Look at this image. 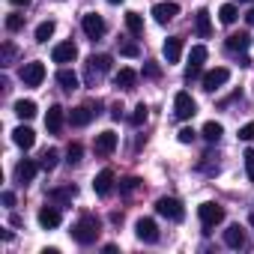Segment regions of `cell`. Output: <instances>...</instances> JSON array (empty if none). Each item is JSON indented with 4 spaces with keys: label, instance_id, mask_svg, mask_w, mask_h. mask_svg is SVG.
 I'll use <instances>...</instances> for the list:
<instances>
[{
    "label": "cell",
    "instance_id": "6da1fadb",
    "mask_svg": "<svg viewBox=\"0 0 254 254\" xmlns=\"http://www.w3.org/2000/svg\"><path fill=\"white\" fill-rule=\"evenodd\" d=\"M99 218L96 215H81L75 224H72V239L78 242V245H93L96 242V236H99Z\"/></svg>",
    "mask_w": 254,
    "mask_h": 254
},
{
    "label": "cell",
    "instance_id": "7a4b0ae2",
    "mask_svg": "<svg viewBox=\"0 0 254 254\" xmlns=\"http://www.w3.org/2000/svg\"><path fill=\"white\" fill-rule=\"evenodd\" d=\"M197 218H200L203 230H212L215 224H221V221H224V206H218V203L206 200V203H200V206H197Z\"/></svg>",
    "mask_w": 254,
    "mask_h": 254
},
{
    "label": "cell",
    "instance_id": "3957f363",
    "mask_svg": "<svg viewBox=\"0 0 254 254\" xmlns=\"http://www.w3.org/2000/svg\"><path fill=\"white\" fill-rule=\"evenodd\" d=\"M156 212L162 218H168V221H183L186 218V209H183V203L177 197H159L156 200Z\"/></svg>",
    "mask_w": 254,
    "mask_h": 254
},
{
    "label": "cell",
    "instance_id": "277c9868",
    "mask_svg": "<svg viewBox=\"0 0 254 254\" xmlns=\"http://www.w3.org/2000/svg\"><path fill=\"white\" fill-rule=\"evenodd\" d=\"M99 108H102V102H99V99H96V102H84V105L72 108V114H69L72 126H87L93 117H99Z\"/></svg>",
    "mask_w": 254,
    "mask_h": 254
},
{
    "label": "cell",
    "instance_id": "5b68a950",
    "mask_svg": "<svg viewBox=\"0 0 254 254\" xmlns=\"http://www.w3.org/2000/svg\"><path fill=\"white\" fill-rule=\"evenodd\" d=\"M174 114H177V120H191L197 114V102L189 93H177L174 96Z\"/></svg>",
    "mask_w": 254,
    "mask_h": 254
},
{
    "label": "cell",
    "instance_id": "8992f818",
    "mask_svg": "<svg viewBox=\"0 0 254 254\" xmlns=\"http://www.w3.org/2000/svg\"><path fill=\"white\" fill-rule=\"evenodd\" d=\"M81 27H84V33H87L90 39H102V36H105V30H108L105 18H102V15H96V12H87V15L81 18Z\"/></svg>",
    "mask_w": 254,
    "mask_h": 254
},
{
    "label": "cell",
    "instance_id": "52a82bcc",
    "mask_svg": "<svg viewBox=\"0 0 254 254\" xmlns=\"http://www.w3.org/2000/svg\"><path fill=\"white\" fill-rule=\"evenodd\" d=\"M21 81H24V87H39V84L45 81V66H42L39 60L24 63V66H21Z\"/></svg>",
    "mask_w": 254,
    "mask_h": 254
},
{
    "label": "cell",
    "instance_id": "ba28073f",
    "mask_svg": "<svg viewBox=\"0 0 254 254\" xmlns=\"http://www.w3.org/2000/svg\"><path fill=\"white\" fill-rule=\"evenodd\" d=\"M227 78H230V69H224V66H218V69H212V72H206V75L200 78V84H203V90H206V93H212V90H218V87H224V84H227Z\"/></svg>",
    "mask_w": 254,
    "mask_h": 254
},
{
    "label": "cell",
    "instance_id": "9c48e42d",
    "mask_svg": "<svg viewBox=\"0 0 254 254\" xmlns=\"http://www.w3.org/2000/svg\"><path fill=\"white\" fill-rule=\"evenodd\" d=\"M135 233L141 242H159V224L153 218H138L135 221Z\"/></svg>",
    "mask_w": 254,
    "mask_h": 254
},
{
    "label": "cell",
    "instance_id": "30bf717a",
    "mask_svg": "<svg viewBox=\"0 0 254 254\" xmlns=\"http://www.w3.org/2000/svg\"><path fill=\"white\" fill-rule=\"evenodd\" d=\"M75 57H78L75 42H60V45H54V51H51V60H54V63H75Z\"/></svg>",
    "mask_w": 254,
    "mask_h": 254
},
{
    "label": "cell",
    "instance_id": "8fae6325",
    "mask_svg": "<svg viewBox=\"0 0 254 254\" xmlns=\"http://www.w3.org/2000/svg\"><path fill=\"white\" fill-rule=\"evenodd\" d=\"M93 150L99 153V156H111L114 150H117V132H102V135H96V144H93Z\"/></svg>",
    "mask_w": 254,
    "mask_h": 254
},
{
    "label": "cell",
    "instance_id": "7c38bea8",
    "mask_svg": "<svg viewBox=\"0 0 254 254\" xmlns=\"http://www.w3.org/2000/svg\"><path fill=\"white\" fill-rule=\"evenodd\" d=\"M224 245H227V248H236V251H239V248H245V245H248L245 230H242L239 224H230V227L224 230Z\"/></svg>",
    "mask_w": 254,
    "mask_h": 254
},
{
    "label": "cell",
    "instance_id": "4fadbf2b",
    "mask_svg": "<svg viewBox=\"0 0 254 254\" xmlns=\"http://www.w3.org/2000/svg\"><path fill=\"white\" fill-rule=\"evenodd\" d=\"M93 189H96V194L108 197V194H111V189H114V171H111V168L99 171V174H96V180H93Z\"/></svg>",
    "mask_w": 254,
    "mask_h": 254
},
{
    "label": "cell",
    "instance_id": "5bb4252c",
    "mask_svg": "<svg viewBox=\"0 0 254 254\" xmlns=\"http://www.w3.org/2000/svg\"><path fill=\"white\" fill-rule=\"evenodd\" d=\"M180 15V6L177 3H156L153 6V18L159 21V24H168V21H174Z\"/></svg>",
    "mask_w": 254,
    "mask_h": 254
},
{
    "label": "cell",
    "instance_id": "9a60e30c",
    "mask_svg": "<svg viewBox=\"0 0 254 254\" xmlns=\"http://www.w3.org/2000/svg\"><path fill=\"white\" fill-rule=\"evenodd\" d=\"M194 30H197L200 39H209L212 36V21H209V12L206 9H197L194 12Z\"/></svg>",
    "mask_w": 254,
    "mask_h": 254
},
{
    "label": "cell",
    "instance_id": "2e32d148",
    "mask_svg": "<svg viewBox=\"0 0 254 254\" xmlns=\"http://www.w3.org/2000/svg\"><path fill=\"white\" fill-rule=\"evenodd\" d=\"M39 224H42L45 230L60 227V209H57V206H42V209H39Z\"/></svg>",
    "mask_w": 254,
    "mask_h": 254
},
{
    "label": "cell",
    "instance_id": "e0dca14e",
    "mask_svg": "<svg viewBox=\"0 0 254 254\" xmlns=\"http://www.w3.org/2000/svg\"><path fill=\"white\" fill-rule=\"evenodd\" d=\"M45 126H48V132H51V135H57V132L63 129V108H60V105H51V108H48V114H45Z\"/></svg>",
    "mask_w": 254,
    "mask_h": 254
},
{
    "label": "cell",
    "instance_id": "ac0fdd59",
    "mask_svg": "<svg viewBox=\"0 0 254 254\" xmlns=\"http://www.w3.org/2000/svg\"><path fill=\"white\" fill-rule=\"evenodd\" d=\"M12 141H15L21 150H30V147L36 144V132H33V129H27V126H18V129L12 132Z\"/></svg>",
    "mask_w": 254,
    "mask_h": 254
},
{
    "label": "cell",
    "instance_id": "d6986e66",
    "mask_svg": "<svg viewBox=\"0 0 254 254\" xmlns=\"http://www.w3.org/2000/svg\"><path fill=\"white\" fill-rule=\"evenodd\" d=\"M114 84H117L120 90H135V84H138V72H135V69H120V72L114 75Z\"/></svg>",
    "mask_w": 254,
    "mask_h": 254
},
{
    "label": "cell",
    "instance_id": "ffe728a7",
    "mask_svg": "<svg viewBox=\"0 0 254 254\" xmlns=\"http://www.w3.org/2000/svg\"><path fill=\"white\" fill-rule=\"evenodd\" d=\"M162 54H165V60H168V63H180V54H183V39H180V36H171V39L165 42Z\"/></svg>",
    "mask_w": 254,
    "mask_h": 254
},
{
    "label": "cell",
    "instance_id": "44dd1931",
    "mask_svg": "<svg viewBox=\"0 0 254 254\" xmlns=\"http://www.w3.org/2000/svg\"><path fill=\"white\" fill-rule=\"evenodd\" d=\"M248 42H251V36H248V33H233V36H227V51L242 54V51L248 48Z\"/></svg>",
    "mask_w": 254,
    "mask_h": 254
},
{
    "label": "cell",
    "instance_id": "7402d4cb",
    "mask_svg": "<svg viewBox=\"0 0 254 254\" xmlns=\"http://www.w3.org/2000/svg\"><path fill=\"white\" fill-rule=\"evenodd\" d=\"M33 177H36V165H33L30 159L18 162V168H15V180H18V183H30Z\"/></svg>",
    "mask_w": 254,
    "mask_h": 254
},
{
    "label": "cell",
    "instance_id": "603a6c76",
    "mask_svg": "<svg viewBox=\"0 0 254 254\" xmlns=\"http://www.w3.org/2000/svg\"><path fill=\"white\" fill-rule=\"evenodd\" d=\"M200 135H203L209 144H215V141L224 135V126H221V123H215V120H209V123H203V132H200Z\"/></svg>",
    "mask_w": 254,
    "mask_h": 254
},
{
    "label": "cell",
    "instance_id": "cb8c5ba5",
    "mask_svg": "<svg viewBox=\"0 0 254 254\" xmlns=\"http://www.w3.org/2000/svg\"><path fill=\"white\" fill-rule=\"evenodd\" d=\"M15 114H18L21 120H33V117H36V102H33V99H18V102H15Z\"/></svg>",
    "mask_w": 254,
    "mask_h": 254
},
{
    "label": "cell",
    "instance_id": "d4e9b609",
    "mask_svg": "<svg viewBox=\"0 0 254 254\" xmlns=\"http://www.w3.org/2000/svg\"><path fill=\"white\" fill-rule=\"evenodd\" d=\"M57 84H60L63 90H78V75H75L72 69H60V72H57Z\"/></svg>",
    "mask_w": 254,
    "mask_h": 254
},
{
    "label": "cell",
    "instance_id": "484cf974",
    "mask_svg": "<svg viewBox=\"0 0 254 254\" xmlns=\"http://www.w3.org/2000/svg\"><path fill=\"white\" fill-rule=\"evenodd\" d=\"M75 194H78V189H75V186H66V189H54V191H51L48 197H51L54 203H69V200H72Z\"/></svg>",
    "mask_w": 254,
    "mask_h": 254
},
{
    "label": "cell",
    "instance_id": "4316f807",
    "mask_svg": "<svg viewBox=\"0 0 254 254\" xmlns=\"http://www.w3.org/2000/svg\"><path fill=\"white\" fill-rule=\"evenodd\" d=\"M126 27H129L132 36H141L144 33V18L138 12H126Z\"/></svg>",
    "mask_w": 254,
    "mask_h": 254
},
{
    "label": "cell",
    "instance_id": "83f0119b",
    "mask_svg": "<svg viewBox=\"0 0 254 254\" xmlns=\"http://www.w3.org/2000/svg\"><path fill=\"white\" fill-rule=\"evenodd\" d=\"M111 63H114V60H111L108 54H99V57L93 54V57H90V72H111Z\"/></svg>",
    "mask_w": 254,
    "mask_h": 254
},
{
    "label": "cell",
    "instance_id": "f1b7e54d",
    "mask_svg": "<svg viewBox=\"0 0 254 254\" xmlns=\"http://www.w3.org/2000/svg\"><path fill=\"white\" fill-rule=\"evenodd\" d=\"M54 30H57V24L48 18V21H42L39 27H36V42H48L51 36H54Z\"/></svg>",
    "mask_w": 254,
    "mask_h": 254
},
{
    "label": "cell",
    "instance_id": "f546056e",
    "mask_svg": "<svg viewBox=\"0 0 254 254\" xmlns=\"http://www.w3.org/2000/svg\"><path fill=\"white\" fill-rule=\"evenodd\" d=\"M57 162H60V153H57V150H45L42 159H39V168H42V171H54Z\"/></svg>",
    "mask_w": 254,
    "mask_h": 254
},
{
    "label": "cell",
    "instance_id": "4dcf8cb0",
    "mask_svg": "<svg viewBox=\"0 0 254 254\" xmlns=\"http://www.w3.org/2000/svg\"><path fill=\"white\" fill-rule=\"evenodd\" d=\"M218 18H221V24H233V21L239 18V9H236L233 3H224V6L218 9Z\"/></svg>",
    "mask_w": 254,
    "mask_h": 254
},
{
    "label": "cell",
    "instance_id": "1f68e13d",
    "mask_svg": "<svg viewBox=\"0 0 254 254\" xmlns=\"http://www.w3.org/2000/svg\"><path fill=\"white\" fill-rule=\"evenodd\" d=\"M203 60H206V48H203V45H194L191 54H189V63H191V66H203Z\"/></svg>",
    "mask_w": 254,
    "mask_h": 254
},
{
    "label": "cell",
    "instance_id": "d6a6232c",
    "mask_svg": "<svg viewBox=\"0 0 254 254\" xmlns=\"http://www.w3.org/2000/svg\"><path fill=\"white\" fill-rule=\"evenodd\" d=\"M147 114H150V111H147V105H138V108L132 111L129 123H132V126H144V123H147Z\"/></svg>",
    "mask_w": 254,
    "mask_h": 254
},
{
    "label": "cell",
    "instance_id": "836d02e7",
    "mask_svg": "<svg viewBox=\"0 0 254 254\" xmlns=\"http://www.w3.org/2000/svg\"><path fill=\"white\" fill-rule=\"evenodd\" d=\"M21 27H24V15H9V18H6V30H9V33H15V30H21Z\"/></svg>",
    "mask_w": 254,
    "mask_h": 254
},
{
    "label": "cell",
    "instance_id": "e575fe53",
    "mask_svg": "<svg viewBox=\"0 0 254 254\" xmlns=\"http://www.w3.org/2000/svg\"><path fill=\"white\" fill-rule=\"evenodd\" d=\"M81 153H84L81 144H69V153H66L69 159H66V162H69V165H78V162H81Z\"/></svg>",
    "mask_w": 254,
    "mask_h": 254
},
{
    "label": "cell",
    "instance_id": "d590c367",
    "mask_svg": "<svg viewBox=\"0 0 254 254\" xmlns=\"http://www.w3.org/2000/svg\"><path fill=\"white\" fill-rule=\"evenodd\" d=\"M245 174H248V180L254 183V150H245Z\"/></svg>",
    "mask_w": 254,
    "mask_h": 254
},
{
    "label": "cell",
    "instance_id": "8d00e7d4",
    "mask_svg": "<svg viewBox=\"0 0 254 254\" xmlns=\"http://www.w3.org/2000/svg\"><path fill=\"white\" fill-rule=\"evenodd\" d=\"M120 54H123V57H138L141 48H138L135 42H123V45H120Z\"/></svg>",
    "mask_w": 254,
    "mask_h": 254
},
{
    "label": "cell",
    "instance_id": "74e56055",
    "mask_svg": "<svg viewBox=\"0 0 254 254\" xmlns=\"http://www.w3.org/2000/svg\"><path fill=\"white\" fill-rule=\"evenodd\" d=\"M0 54H3V57H0V63H3V66H9V63H12V57H15V45H12V42H6Z\"/></svg>",
    "mask_w": 254,
    "mask_h": 254
},
{
    "label": "cell",
    "instance_id": "f35d334b",
    "mask_svg": "<svg viewBox=\"0 0 254 254\" xmlns=\"http://www.w3.org/2000/svg\"><path fill=\"white\" fill-rule=\"evenodd\" d=\"M138 183H141L138 177H129V180H123V183H120V191H126V194H132V191L138 189Z\"/></svg>",
    "mask_w": 254,
    "mask_h": 254
},
{
    "label": "cell",
    "instance_id": "ab89813d",
    "mask_svg": "<svg viewBox=\"0 0 254 254\" xmlns=\"http://www.w3.org/2000/svg\"><path fill=\"white\" fill-rule=\"evenodd\" d=\"M239 141H254V120L245 123L242 129H239Z\"/></svg>",
    "mask_w": 254,
    "mask_h": 254
},
{
    "label": "cell",
    "instance_id": "60d3db41",
    "mask_svg": "<svg viewBox=\"0 0 254 254\" xmlns=\"http://www.w3.org/2000/svg\"><path fill=\"white\" fill-rule=\"evenodd\" d=\"M177 138H180V144H191L194 141V129H180Z\"/></svg>",
    "mask_w": 254,
    "mask_h": 254
},
{
    "label": "cell",
    "instance_id": "b9f144b4",
    "mask_svg": "<svg viewBox=\"0 0 254 254\" xmlns=\"http://www.w3.org/2000/svg\"><path fill=\"white\" fill-rule=\"evenodd\" d=\"M194 78H203V75H200V66H191V63H189V69H186V81H194Z\"/></svg>",
    "mask_w": 254,
    "mask_h": 254
},
{
    "label": "cell",
    "instance_id": "7bdbcfd3",
    "mask_svg": "<svg viewBox=\"0 0 254 254\" xmlns=\"http://www.w3.org/2000/svg\"><path fill=\"white\" fill-rule=\"evenodd\" d=\"M3 203H6V206H15V194H12V191H3Z\"/></svg>",
    "mask_w": 254,
    "mask_h": 254
},
{
    "label": "cell",
    "instance_id": "ee69618b",
    "mask_svg": "<svg viewBox=\"0 0 254 254\" xmlns=\"http://www.w3.org/2000/svg\"><path fill=\"white\" fill-rule=\"evenodd\" d=\"M111 117H114V120H120V117H123V108H120V105H114V111H111Z\"/></svg>",
    "mask_w": 254,
    "mask_h": 254
},
{
    "label": "cell",
    "instance_id": "f6af8a7d",
    "mask_svg": "<svg viewBox=\"0 0 254 254\" xmlns=\"http://www.w3.org/2000/svg\"><path fill=\"white\" fill-rule=\"evenodd\" d=\"M12 6H30V0H12Z\"/></svg>",
    "mask_w": 254,
    "mask_h": 254
},
{
    "label": "cell",
    "instance_id": "bcb514c9",
    "mask_svg": "<svg viewBox=\"0 0 254 254\" xmlns=\"http://www.w3.org/2000/svg\"><path fill=\"white\" fill-rule=\"evenodd\" d=\"M245 21H248V24H254V9H251V12L245 15Z\"/></svg>",
    "mask_w": 254,
    "mask_h": 254
},
{
    "label": "cell",
    "instance_id": "7dc6e473",
    "mask_svg": "<svg viewBox=\"0 0 254 254\" xmlns=\"http://www.w3.org/2000/svg\"><path fill=\"white\" fill-rule=\"evenodd\" d=\"M248 224H251V227H254V212H251V215H248Z\"/></svg>",
    "mask_w": 254,
    "mask_h": 254
},
{
    "label": "cell",
    "instance_id": "c3c4849f",
    "mask_svg": "<svg viewBox=\"0 0 254 254\" xmlns=\"http://www.w3.org/2000/svg\"><path fill=\"white\" fill-rule=\"evenodd\" d=\"M108 3H123V0H108Z\"/></svg>",
    "mask_w": 254,
    "mask_h": 254
},
{
    "label": "cell",
    "instance_id": "681fc988",
    "mask_svg": "<svg viewBox=\"0 0 254 254\" xmlns=\"http://www.w3.org/2000/svg\"><path fill=\"white\" fill-rule=\"evenodd\" d=\"M242 3H251V0H242Z\"/></svg>",
    "mask_w": 254,
    "mask_h": 254
}]
</instances>
